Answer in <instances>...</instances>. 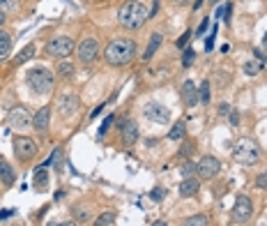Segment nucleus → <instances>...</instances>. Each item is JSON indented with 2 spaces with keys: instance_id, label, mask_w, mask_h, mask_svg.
<instances>
[{
  "instance_id": "1",
  "label": "nucleus",
  "mask_w": 267,
  "mask_h": 226,
  "mask_svg": "<svg viewBox=\"0 0 267 226\" xmlns=\"http://www.w3.org/2000/svg\"><path fill=\"white\" fill-rule=\"evenodd\" d=\"M134 55H136V42L127 39V37H115L108 42V46L104 49V58L108 65L115 67H122V65L131 63Z\"/></svg>"
},
{
  "instance_id": "2",
  "label": "nucleus",
  "mask_w": 267,
  "mask_h": 226,
  "mask_svg": "<svg viewBox=\"0 0 267 226\" xmlns=\"http://www.w3.org/2000/svg\"><path fill=\"white\" fill-rule=\"evenodd\" d=\"M147 16H150V9L143 3H136V0L124 3L118 12V21L124 30H138V28L147 21Z\"/></svg>"
},
{
  "instance_id": "3",
  "label": "nucleus",
  "mask_w": 267,
  "mask_h": 226,
  "mask_svg": "<svg viewBox=\"0 0 267 226\" xmlns=\"http://www.w3.org/2000/svg\"><path fill=\"white\" fill-rule=\"evenodd\" d=\"M233 155H235V159H237L239 164L251 166V164H256V161L260 159V146H258L253 138L244 136V138H239V141H237Z\"/></svg>"
},
{
  "instance_id": "4",
  "label": "nucleus",
  "mask_w": 267,
  "mask_h": 226,
  "mask_svg": "<svg viewBox=\"0 0 267 226\" xmlns=\"http://www.w3.org/2000/svg\"><path fill=\"white\" fill-rule=\"evenodd\" d=\"M28 86L32 92L37 95H46V92L53 90V74L46 67H35L28 72Z\"/></svg>"
},
{
  "instance_id": "5",
  "label": "nucleus",
  "mask_w": 267,
  "mask_h": 226,
  "mask_svg": "<svg viewBox=\"0 0 267 226\" xmlns=\"http://www.w3.org/2000/svg\"><path fill=\"white\" fill-rule=\"evenodd\" d=\"M12 146H14V155H16L18 161H30L37 155V150H39L37 143L28 136H14Z\"/></svg>"
},
{
  "instance_id": "6",
  "label": "nucleus",
  "mask_w": 267,
  "mask_h": 226,
  "mask_svg": "<svg viewBox=\"0 0 267 226\" xmlns=\"http://www.w3.org/2000/svg\"><path fill=\"white\" fill-rule=\"evenodd\" d=\"M74 51V39L72 37H53V39L46 44V53L53 55V58H67Z\"/></svg>"
},
{
  "instance_id": "7",
  "label": "nucleus",
  "mask_w": 267,
  "mask_h": 226,
  "mask_svg": "<svg viewBox=\"0 0 267 226\" xmlns=\"http://www.w3.org/2000/svg\"><path fill=\"white\" fill-rule=\"evenodd\" d=\"M219 171H221V161L216 159V157H212V155L201 157L198 164H196V173L201 175L203 180H212L216 173H219Z\"/></svg>"
},
{
  "instance_id": "8",
  "label": "nucleus",
  "mask_w": 267,
  "mask_h": 226,
  "mask_svg": "<svg viewBox=\"0 0 267 226\" xmlns=\"http://www.w3.org/2000/svg\"><path fill=\"white\" fill-rule=\"evenodd\" d=\"M9 120V127L14 129H26L28 125H32V113L26 109V106H14L7 115Z\"/></svg>"
},
{
  "instance_id": "9",
  "label": "nucleus",
  "mask_w": 267,
  "mask_h": 226,
  "mask_svg": "<svg viewBox=\"0 0 267 226\" xmlns=\"http://www.w3.org/2000/svg\"><path fill=\"white\" fill-rule=\"evenodd\" d=\"M143 113H145V118L152 120V122H159V125L170 122V111L166 109V106L157 104V101H150V104H145Z\"/></svg>"
},
{
  "instance_id": "10",
  "label": "nucleus",
  "mask_w": 267,
  "mask_h": 226,
  "mask_svg": "<svg viewBox=\"0 0 267 226\" xmlns=\"http://www.w3.org/2000/svg\"><path fill=\"white\" fill-rule=\"evenodd\" d=\"M253 217V203L249 196H237L233 206V219L235 221H249Z\"/></svg>"
},
{
  "instance_id": "11",
  "label": "nucleus",
  "mask_w": 267,
  "mask_h": 226,
  "mask_svg": "<svg viewBox=\"0 0 267 226\" xmlns=\"http://www.w3.org/2000/svg\"><path fill=\"white\" fill-rule=\"evenodd\" d=\"M97 55H99V42L95 39V37H87V39L81 42V46H78V58H81V63H92V60H97Z\"/></svg>"
},
{
  "instance_id": "12",
  "label": "nucleus",
  "mask_w": 267,
  "mask_h": 226,
  "mask_svg": "<svg viewBox=\"0 0 267 226\" xmlns=\"http://www.w3.org/2000/svg\"><path fill=\"white\" fill-rule=\"evenodd\" d=\"M49 125H51V109L49 106H41L37 113H32V127H35V132H39V134L49 132Z\"/></svg>"
},
{
  "instance_id": "13",
  "label": "nucleus",
  "mask_w": 267,
  "mask_h": 226,
  "mask_svg": "<svg viewBox=\"0 0 267 226\" xmlns=\"http://www.w3.org/2000/svg\"><path fill=\"white\" fill-rule=\"evenodd\" d=\"M180 95H182L184 106H196L198 104V88H196V83H193L191 78H187V81L182 83V88H180Z\"/></svg>"
},
{
  "instance_id": "14",
  "label": "nucleus",
  "mask_w": 267,
  "mask_h": 226,
  "mask_svg": "<svg viewBox=\"0 0 267 226\" xmlns=\"http://www.w3.org/2000/svg\"><path fill=\"white\" fill-rule=\"evenodd\" d=\"M120 132H122V143L127 148L138 141V125L134 122V120H124V122L120 125Z\"/></svg>"
},
{
  "instance_id": "15",
  "label": "nucleus",
  "mask_w": 267,
  "mask_h": 226,
  "mask_svg": "<svg viewBox=\"0 0 267 226\" xmlns=\"http://www.w3.org/2000/svg\"><path fill=\"white\" fill-rule=\"evenodd\" d=\"M58 106H60V113H62L64 118H69V115L76 113V109H78V99H76V95H72V92H67V95H60Z\"/></svg>"
},
{
  "instance_id": "16",
  "label": "nucleus",
  "mask_w": 267,
  "mask_h": 226,
  "mask_svg": "<svg viewBox=\"0 0 267 226\" xmlns=\"http://www.w3.org/2000/svg\"><path fill=\"white\" fill-rule=\"evenodd\" d=\"M198 189H201V182L196 178H184L182 184H180V196H196Z\"/></svg>"
},
{
  "instance_id": "17",
  "label": "nucleus",
  "mask_w": 267,
  "mask_h": 226,
  "mask_svg": "<svg viewBox=\"0 0 267 226\" xmlns=\"http://www.w3.org/2000/svg\"><path fill=\"white\" fill-rule=\"evenodd\" d=\"M184 134H187V122H184V120H177V122L170 127L168 138L170 141H180V138H184Z\"/></svg>"
},
{
  "instance_id": "18",
  "label": "nucleus",
  "mask_w": 267,
  "mask_h": 226,
  "mask_svg": "<svg viewBox=\"0 0 267 226\" xmlns=\"http://www.w3.org/2000/svg\"><path fill=\"white\" fill-rule=\"evenodd\" d=\"M46 184H49V173H46V166H37V173H35V189L44 192Z\"/></svg>"
},
{
  "instance_id": "19",
  "label": "nucleus",
  "mask_w": 267,
  "mask_h": 226,
  "mask_svg": "<svg viewBox=\"0 0 267 226\" xmlns=\"http://www.w3.org/2000/svg\"><path fill=\"white\" fill-rule=\"evenodd\" d=\"M159 46H161V35L157 32V35L150 37V44H147L145 53H143V60H152V55L157 53V49H159Z\"/></svg>"
},
{
  "instance_id": "20",
  "label": "nucleus",
  "mask_w": 267,
  "mask_h": 226,
  "mask_svg": "<svg viewBox=\"0 0 267 226\" xmlns=\"http://www.w3.org/2000/svg\"><path fill=\"white\" fill-rule=\"evenodd\" d=\"M55 74H58V76H62V78L74 76V65L67 63V60H60V63L55 65Z\"/></svg>"
},
{
  "instance_id": "21",
  "label": "nucleus",
  "mask_w": 267,
  "mask_h": 226,
  "mask_svg": "<svg viewBox=\"0 0 267 226\" xmlns=\"http://www.w3.org/2000/svg\"><path fill=\"white\" fill-rule=\"evenodd\" d=\"M9 49H12V35L0 30V55H7Z\"/></svg>"
},
{
  "instance_id": "22",
  "label": "nucleus",
  "mask_w": 267,
  "mask_h": 226,
  "mask_svg": "<svg viewBox=\"0 0 267 226\" xmlns=\"http://www.w3.org/2000/svg\"><path fill=\"white\" fill-rule=\"evenodd\" d=\"M110 224H115V212H101L99 217L95 219V226H110Z\"/></svg>"
},
{
  "instance_id": "23",
  "label": "nucleus",
  "mask_w": 267,
  "mask_h": 226,
  "mask_svg": "<svg viewBox=\"0 0 267 226\" xmlns=\"http://www.w3.org/2000/svg\"><path fill=\"white\" fill-rule=\"evenodd\" d=\"M32 55H35V44H28L26 49H23L21 53L16 55V65H21V63H26V60H30Z\"/></svg>"
},
{
  "instance_id": "24",
  "label": "nucleus",
  "mask_w": 267,
  "mask_h": 226,
  "mask_svg": "<svg viewBox=\"0 0 267 226\" xmlns=\"http://www.w3.org/2000/svg\"><path fill=\"white\" fill-rule=\"evenodd\" d=\"M182 226H207V215H193L189 219H184Z\"/></svg>"
},
{
  "instance_id": "25",
  "label": "nucleus",
  "mask_w": 267,
  "mask_h": 226,
  "mask_svg": "<svg viewBox=\"0 0 267 226\" xmlns=\"http://www.w3.org/2000/svg\"><path fill=\"white\" fill-rule=\"evenodd\" d=\"M72 212H74V217H76L78 221H87V219H90V208H87V206H76Z\"/></svg>"
},
{
  "instance_id": "26",
  "label": "nucleus",
  "mask_w": 267,
  "mask_h": 226,
  "mask_svg": "<svg viewBox=\"0 0 267 226\" xmlns=\"http://www.w3.org/2000/svg\"><path fill=\"white\" fill-rule=\"evenodd\" d=\"M198 101H203V104L210 101V83L207 81H203L201 88H198Z\"/></svg>"
},
{
  "instance_id": "27",
  "label": "nucleus",
  "mask_w": 267,
  "mask_h": 226,
  "mask_svg": "<svg viewBox=\"0 0 267 226\" xmlns=\"http://www.w3.org/2000/svg\"><path fill=\"white\" fill-rule=\"evenodd\" d=\"M14 178H16V175H14V169L7 164V169H5L3 173H0V180H3L5 187H9V184H14Z\"/></svg>"
},
{
  "instance_id": "28",
  "label": "nucleus",
  "mask_w": 267,
  "mask_h": 226,
  "mask_svg": "<svg viewBox=\"0 0 267 226\" xmlns=\"http://www.w3.org/2000/svg\"><path fill=\"white\" fill-rule=\"evenodd\" d=\"M260 69H262V65H260V63H253V60H249V63L244 65V72H247L249 76H256Z\"/></svg>"
},
{
  "instance_id": "29",
  "label": "nucleus",
  "mask_w": 267,
  "mask_h": 226,
  "mask_svg": "<svg viewBox=\"0 0 267 226\" xmlns=\"http://www.w3.org/2000/svg\"><path fill=\"white\" fill-rule=\"evenodd\" d=\"M180 173H182V178H193V173H196V164H191V161H187V164H182V169H180Z\"/></svg>"
},
{
  "instance_id": "30",
  "label": "nucleus",
  "mask_w": 267,
  "mask_h": 226,
  "mask_svg": "<svg viewBox=\"0 0 267 226\" xmlns=\"http://www.w3.org/2000/svg\"><path fill=\"white\" fill-rule=\"evenodd\" d=\"M193 150H196V143H193V141L182 143V148H180V157H189V155H193Z\"/></svg>"
},
{
  "instance_id": "31",
  "label": "nucleus",
  "mask_w": 267,
  "mask_h": 226,
  "mask_svg": "<svg viewBox=\"0 0 267 226\" xmlns=\"http://www.w3.org/2000/svg\"><path fill=\"white\" fill-rule=\"evenodd\" d=\"M193 58H196V51H193V49H187V51H184V58H182V65H184V67H189V65L193 63Z\"/></svg>"
},
{
  "instance_id": "32",
  "label": "nucleus",
  "mask_w": 267,
  "mask_h": 226,
  "mask_svg": "<svg viewBox=\"0 0 267 226\" xmlns=\"http://www.w3.org/2000/svg\"><path fill=\"white\" fill-rule=\"evenodd\" d=\"M150 196L154 198V201H164V198H166V189H164V187H154V189L150 192Z\"/></svg>"
},
{
  "instance_id": "33",
  "label": "nucleus",
  "mask_w": 267,
  "mask_h": 226,
  "mask_svg": "<svg viewBox=\"0 0 267 226\" xmlns=\"http://www.w3.org/2000/svg\"><path fill=\"white\" fill-rule=\"evenodd\" d=\"M256 187H258V189H265V187H267V171L256 178Z\"/></svg>"
},
{
  "instance_id": "34",
  "label": "nucleus",
  "mask_w": 267,
  "mask_h": 226,
  "mask_svg": "<svg viewBox=\"0 0 267 226\" xmlns=\"http://www.w3.org/2000/svg\"><path fill=\"white\" fill-rule=\"evenodd\" d=\"M110 122H113V115H108V118L104 120V125H101V129H99V136H104V134H106V129H108V125H110Z\"/></svg>"
},
{
  "instance_id": "35",
  "label": "nucleus",
  "mask_w": 267,
  "mask_h": 226,
  "mask_svg": "<svg viewBox=\"0 0 267 226\" xmlns=\"http://www.w3.org/2000/svg\"><path fill=\"white\" fill-rule=\"evenodd\" d=\"M189 37H191V32H184V35L177 39V46H184V44H187V42H189Z\"/></svg>"
},
{
  "instance_id": "36",
  "label": "nucleus",
  "mask_w": 267,
  "mask_h": 226,
  "mask_svg": "<svg viewBox=\"0 0 267 226\" xmlns=\"http://www.w3.org/2000/svg\"><path fill=\"white\" fill-rule=\"evenodd\" d=\"M49 226H76L74 221H51Z\"/></svg>"
},
{
  "instance_id": "37",
  "label": "nucleus",
  "mask_w": 267,
  "mask_h": 226,
  "mask_svg": "<svg viewBox=\"0 0 267 226\" xmlns=\"http://www.w3.org/2000/svg\"><path fill=\"white\" fill-rule=\"evenodd\" d=\"M230 113V106L228 104H221L219 106V115H228Z\"/></svg>"
},
{
  "instance_id": "38",
  "label": "nucleus",
  "mask_w": 267,
  "mask_h": 226,
  "mask_svg": "<svg viewBox=\"0 0 267 226\" xmlns=\"http://www.w3.org/2000/svg\"><path fill=\"white\" fill-rule=\"evenodd\" d=\"M228 115H230V122H233V125H237V122H239V115H237V111H230Z\"/></svg>"
},
{
  "instance_id": "39",
  "label": "nucleus",
  "mask_w": 267,
  "mask_h": 226,
  "mask_svg": "<svg viewBox=\"0 0 267 226\" xmlns=\"http://www.w3.org/2000/svg\"><path fill=\"white\" fill-rule=\"evenodd\" d=\"M207 21H210V18H203L201 28H198V35H201V32H205V28H207Z\"/></svg>"
},
{
  "instance_id": "40",
  "label": "nucleus",
  "mask_w": 267,
  "mask_h": 226,
  "mask_svg": "<svg viewBox=\"0 0 267 226\" xmlns=\"http://www.w3.org/2000/svg\"><path fill=\"white\" fill-rule=\"evenodd\" d=\"M5 169H7V161H5V157H0V173H3Z\"/></svg>"
},
{
  "instance_id": "41",
  "label": "nucleus",
  "mask_w": 267,
  "mask_h": 226,
  "mask_svg": "<svg viewBox=\"0 0 267 226\" xmlns=\"http://www.w3.org/2000/svg\"><path fill=\"white\" fill-rule=\"evenodd\" d=\"M101 109H104V106H97V109L95 111H92V113H90V118H97V115H99V111Z\"/></svg>"
},
{
  "instance_id": "42",
  "label": "nucleus",
  "mask_w": 267,
  "mask_h": 226,
  "mask_svg": "<svg viewBox=\"0 0 267 226\" xmlns=\"http://www.w3.org/2000/svg\"><path fill=\"white\" fill-rule=\"evenodd\" d=\"M9 215H12V210H3L0 212V219H5V217H9Z\"/></svg>"
},
{
  "instance_id": "43",
  "label": "nucleus",
  "mask_w": 267,
  "mask_h": 226,
  "mask_svg": "<svg viewBox=\"0 0 267 226\" xmlns=\"http://www.w3.org/2000/svg\"><path fill=\"white\" fill-rule=\"evenodd\" d=\"M152 226H168V224H166L164 219H159V221H154V224H152Z\"/></svg>"
},
{
  "instance_id": "44",
  "label": "nucleus",
  "mask_w": 267,
  "mask_h": 226,
  "mask_svg": "<svg viewBox=\"0 0 267 226\" xmlns=\"http://www.w3.org/2000/svg\"><path fill=\"white\" fill-rule=\"evenodd\" d=\"M173 3H177V5H189L191 0H173Z\"/></svg>"
},
{
  "instance_id": "45",
  "label": "nucleus",
  "mask_w": 267,
  "mask_h": 226,
  "mask_svg": "<svg viewBox=\"0 0 267 226\" xmlns=\"http://www.w3.org/2000/svg\"><path fill=\"white\" fill-rule=\"evenodd\" d=\"M5 21H7V16H5V12H0V26H3Z\"/></svg>"
},
{
  "instance_id": "46",
  "label": "nucleus",
  "mask_w": 267,
  "mask_h": 226,
  "mask_svg": "<svg viewBox=\"0 0 267 226\" xmlns=\"http://www.w3.org/2000/svg\"><path fill=\"white\" fill-rule=\"evenodd\" d=\"M5 7H7V0H0V12H3Z\"/></svg>"
},
{
  "instance_id": "47",
  "label": "nucleus",
  "mask_w": 267,
  "mask_h": 226,
  "mask_svg": "<svg viewBox=\"0 0 267 226\" xmlns=\"http://www.w3.org/2000/svg\"><path fill=\"white\" fill-rule=\"evenodd\" d=\"M210 3H219V0H210Z\"/></svg>"
},
{
  "instance_id": "48",
  "label": "nucleus",
  "mask_w": 267,
  "mask_h": 226,
  "mask_svg": "<svg viewBox=\"0 0 267 226\" xmlns=\"http://www.w3.org/2000/svg\"><path fill=\"white\" fill-rule=\"evenodd\" d=\"M265 44H267V35H265Z\"/></svg>"
}]
</instances>
